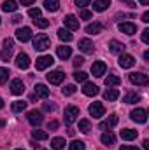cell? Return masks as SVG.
I'll list each match as a JSON object with an SVG mask.
<instances>
[{"label":"cell","mask_w":149,"mask_h":150,"mask_svg":"<svg viewBox=\"0 0 149 150\" xmlns=\"http://www.w3.org/2000/svg\"><path fill=\"white\" fill-rule=\"evenodd\" d=\"M51 47V40L47 35H44V33H39L37 37L34 38V49L35 51H46V49H49Z\"/></svg>","instance_id":"obj_1"},{"label":"cell","mask_w":149,"mask_h":150,"mask_svg":"<svg viewBox=\"0 0 149 150\" xmlns=\"http://www.w3.org/2000/svg\"><path fill=\"white\" fill-rule=\"evenodd\" d=\"M12 45H14V40L12 38H5L4 40V49L0 52V58L4 61H9L11 59V56H12Z\"/></svg>","instance_id":"obj_2"},{"label":"cell","mask_w":149,"mask_h":150,"mask_svg":"<svg viewBox=\"0 0 149 150\" xmlns=\"http://www.w3.org/2000/svg\"><path fill=\"white\" fill-rule=\"evenodd\" d=\"M88 110H90V115H91V117H95V119H100V117L105 113V108H104V105H102L100 101H95V103H91Z\"/></svg>","instance_id":"obj_3"},{"label":"cell","mask_w":149,"mask_h":150,"mask_svg":"<svg viewBox=\"0 0 149 150\" xmlns=\"http://www.w3.org/2000/svg\"><path fill=\"white\" fill-rule=\"evenodd\" d=\"M65 122L67 124H72V122H75V119L79 117V108L77 107H74V105H70V107H67L65 108Z\"/></svg>","instance_id":"obj_4"},{"label":"cell","mask_w":149,"mask_h":150,"mask_svg":"<svg viewBox=\"0 0 149 150\" xmlns=\"http://www.w3.org/2000/svg\"><path fill=\"white\" fill-rule=\"evenodd\" d=\"M130 82L137 84V86H148L149 84V75L146 74H130Z\"/></svg>","instance_id":"obj_5"},{"label":"cell","mask_w":149,"mask_h":150,"mask_svg":"<svg viewBox=\"0 0 149 150\" xmlns=\"http://www.w3.org/2000/svg\"><path fill=\"white\" fill-rule=\"evenodd\" d=\"M53 63H54L53 56H40V58H37V61H35V68H37V70H46V68L51 67Z\"/></svg>","instance_id":"obj_6"},{"label":"cell","mask_w":149,"mask_h":150,"mask_svg":"<svg viewBox=\"0 0 149 150\" xmlns=\"http://www.w3.org/2000/svg\"><path fill=\"white\" fill-rule=\"evenodd\" d=\"M130 117H132V120H135V122H139V124H144L146 120H148V113L144 108H135L133 112L130 113Z\"/></svg>","instance_id":"obj_7"},{"label":"cell","mask_w":149,"mask_h":150,"mask_svg":"<svg viewBox=\"0 0 149 150\" xmlns=\"http://www.w3.org/2000/svg\"><path fill=\"white\" fill-rule=\"evenodd\" d=\"M16 38L19 42H28L32 38V30L28 26H23V28H18L16 30Z\"/></svg>","instance_id":"obj_8"},{"label":"cell","mask_w":149,"mask_h":150,"mask_svg":"<svg viewBox=\"0 0 149 150\" xmlns=\"http://www.w3.org/2000/svg\"><path fill=\"white\" fill-rule=\"evenodd\" d=\"M27 119H28V122L32 124V126H40L42 124V113L37 112V110H30V112L27 113Z\"/></svg>","instance_id":"obj_9"},{"label":"cell","mask_w":149,"mask_h":150,"mask_svg":"<svg viewBox=\"0 0 149 150\" xmlns=\"http://www.w3.org/2000/svg\"><path fill=\"white\" fill-rule=\"evenodd\" d=\"M46 77H47V80H49L51 84L58 86V84H62V82H63V79H65V74H63V72H60V70H56V72H49V74L46 75Z\"/></svg>","instance_id":"obj_10"},{"label":"cell","mask_w":149,"mask_h":150,"mask_svg":"<svg viewBox=\"0 0 149 150\" xmlns=\"http://www.w3.org/2000/svg\"><path fill=\"white\" fill-rule=\"evenodd\" d=\"M117 63H119L121 68H132V67L135 65V59H133V56H130V54H121L119 59H117Z\"/></svg>","instance_id":"obj_11"},{"label":"cell","mask_w":149,"mask_h":150,"mask_svg":"<svg viewBox=\"0 0 149 150\" xmlns=\"http://www.w3.org/2000/svg\"><path fill=\"white\" fill-rule=\"evenodd\" d=\"M105 70H107V67H105L104 61H95V63L91 65V74L95 75V77H104Z\"/></svg>","instance_id":"obj_12"},{"label":"cell","mask_w":149,"mask_h":150,"mask_svg":"<svg viewBox=\"0 0 149 150\" xmlns=\"http://www.w3.org/2000/svg\"><path fill=\"white\" fill-rule=\"evenodd\" d=\"M16 65H18V68L27 70V68L30 67V58H28V54L19 52V54H18V58H16Z\"/></svg>","instance_id":"obj_13"},{"label":"cell","mask_w":149,"mask_h":150,"mask_svg":"<svg viewBox=\"0 0 149 150\" xmlns=\"http://www.w3.org/2000/svg\"><path fill=\"white\" fill-rule=\"evenodd\" d=\"M23 91H25V84H23V80L14 79V80L11 82V93L18 96V94H23Z\"/></svg>","instance_id":"obj_14"},{"label":"cell","mask_w":149,"mask_h":150,"mask_svg":"<svg viewBox=\"0 0 149 150\" xmlns=\"http://www.w3.org/2000/svg\"><path fill=\"white\" fill-rule=\"evenodd\" d=\"M63 23H65V26H67L69 30H77V28H79V21H77V18L72 16V14H67V16L63 18Z\"/></svg>","instance_id":"obj_15"},{"label":"cell","mask_w":149,"mask_h":150,"mask_svg":"<svg viewBox=\"0 0 149 150\" xmlns=\"http://www.w3.org/2000/svg\"><path fill=\"white\" fill-rule=\"evenodd\" d=\"M119 32L121 33H126V35H133L135 32H137V26L133 25V23H119Z\"/></svg>","instance_id":"obj_16"},{"label":"cell","mask_w":149,"mask_h":150,"mask_svg":"<svg viewBox=\"0 0 149 150\" xmlns=\"http://www.w3.org/2000/svg\"><path fill=\"white\" fill-rule=\"evenodd\" d=\"M82 93H84L86 96H97V94H98V86H97V84H91V82H86V84L82 86Z\"/></svg>","instance_id":"obj_17"},{"label":"cell","mask_w":149,"mask_h":150,"mask_svg":"<svg viewBox=\"0 0 149 150\" xmlns=\"http://www.w3.org/2000/svg\"><path fill=\"white\" fill-rule=\"evenodd\" d=\"M79 49H81L82 52L90 54V52H93V42L88 40V38H81V40H79Z\"/></svg>","instance_id":"obj_18"},{"label":"cell","mask_w":149,"mask_h":150,"mask_svg":"<svg viewBox=\"0 0 149 150\" xmlns=\"http://www.w3.org/2000/svg\"><path fill=\"white\" fill-rule=\"evenodd\" d=\"M102 30H104V26L100 23H91L86 26V33H90V35H98V33H102Z\"/></svg>","instance_id":"obj_19"},{"label":"cell","mask_w":149,"mask_h":150,"mask_svg":"<svg viewBox=\"0 0 149 150\" xmlns=\"http://www.w3.org/2000/svg\"><path fill=\"white\" fill-rule=\"evenodd\" d=\"M109 5H111V0H95V2H93V9H95V11H98V12L107 11V9H109Z\"/></svg>","instance_id":"obj_20"},{"label":"cell","mask_w":149,"mask_h":150,"mask_svg":"<svg viewBox=\"0 0 149 150\" xmlns=\"http://www.w3.org/2000/svg\"><path fill=\"white\" fill-rule=\"evenodd\" d=\"M56 52H58V58L67 59V58H70L72 49H70V47H67V45H60V47H56Z\"/></svg>","instance_id":"obj_21"},{"label":"cell","mask_w":149,"mask_h":150,"mask_svg":"<svg viewBox=\"0 0 149 150\" xmlns=\"http://www.w3.org/2000/svg\"><path fill=\"white\" fill-rule=\"evenodd\" d=\"M109 49H111L112 54H121V52H123V49H125V45H123L121 42H117V40H111Z\"/></svg>","instance_id":"obj_22"},{"label":"cell","mask_w":149,"mask_h":150,"mask_svg":"<svg viewBox=\"0 0 149 150\" xmlns=\"http://www.w3.org/2000/svg\"><path fill=\"white\" fill-rule=\"evenodd\" d=\"M116 124H117V117H116V115H109V119L100 124V129H107V131H109V129L114 127Z\"/></svg>","instance_id":"obj_23"},{"label":"cell","mask_w":149,"mask_h":150,"mask_svg":"<svg viewBox=\"0 0 149 150\" xmlns=\"http://www.w3.org/2000/svg\"><path fill=\"white\" fill-rule=\"evenodd\" d=\"M44 7L51 12H56L60 9V0H44Z\"/></svg>","instance_id":"obj_24"},{"label":"cell","mask_w":149,"mask_h":150,"mask_svg":"<svg viewBox=\"0 0 149 150\" xmlns=\"http://www.w3.org/2000/svg\"><path fill=\"white\" fill-rule=\"evenodd\" d=\"M35 96H39V98H47L49 96V89L44 84H37L35 86Z\"/></svg>","instance_id":"obj_25"},{"label":"cell","mask_w":149,"mask_h":150,"mask_svg":"<svg viewBox=\"0 0 149 150\" xmlns=\"http://www.w3.org/2000/svg\"><path fill=\"white\" fill-rule=\"evenodd\" d=\"M119 134H121V138H123V140H126V142H130V140H135V138H137V131H133V129H123Z\"/></svg>","instance_id":"obj_26"},{"label":"cell","mask_w":149,"mask_h":150,"mask_svg":"<svg viewBox=\"0 0 149 150\" xmlns=\"http://www.w3.org/2000/svg\"><path fill=\"white\" fill-rule=\"evenodd\" d=\"M104 98H105L107 101H116V100L119 98V91H117V89H107V91L104 93Z\"/></svg>","instance_id":"obj_27"},{"label":"cell","mask_w":149,"mask_h":150,"mask_svg":"<svg viewBox=\"0 0 149 150\" xmlns=\"http://www.w3.org/2000/svg\"><path fill=\"white\" fill-rule=\"evenodd\" d=\"M2 9H4L5 12H14V11L18 9V4H16V0H5L4 5H2Z\"/></svg>","instance_id":"obj_28"},{"label":"cell","mask_w":149,"mask_h":150,"mask_svg":"<svg viewBox=\"0 0 149 150\" xmlns=\"http://www.w3.org/2000/svg\"><path fill=\"white\" fill-rule=\"evenodd\" d=\"M58 38L63 40V42H70V40H72V33H70L69 30H65V28H60V30H58Z\"/></svg>","instance_id":"obj_29"},{"label":"cell","mask_w":149,"mask_h":150,"mask_svg":"<svg viewBox=\"0 0 149 150\" xmlns=\"http://www.w3.org/2000/svg\"><path fill=\"white\" fill-rule=\"evenodd\" d=\"M100 140H102V143H104V145H114V142H116L114 134H112V133H109V131H107V133H104Z\"/></svg>","instance_id":"obj_30"},{"label":"cell","mask_w":149,"mask_h":150,"mask_svg":"<svg viewBox=\"0 0 149 150\" xmlns=\"http://www.w3.org/2000/svg\"><path fill=\"white\" fill-rule=\"evenodd\" d=\"M51 147L54 150H62L65 147V140H63V138H53V140H51Z\"/></svg>","instance_id":"obj_31"},{"label":"cell","mask_w":149,"mask_h":150,"mask_svg":"<svg viewBox=\"0 0 149 150\" xmlns=\"http://www.w3.org/2000/svg\"><path fill=\"white\" fill-rule=\"evenodd\" d=\"M123 101H125V103H137V101H140V96H139L137 93H128Z\"/></svg>","instance_id":"obj_32"},{"label":"cell","mask_w":149,"mask_h":150,"mask_svg":"<svg viewBox=\"0 0 149 150\" xmlns=\"http://www.w3.org/2000/svg\"><path fill=\"white\" fill-rule=\"evenodd\" d=\"M90 127H91V124H90L88 119L79 120V131H82V133H90Z\"/></svg>","instance_id":"obj_33"},{"label":"cell","mask_w":149,"mask_h":150,"mask_svg":"<svg viewBox=\"0 0 149 150\" xmlns=\"http://www.w3.org/2000/svg\"><path fill=\"white\" fill-rule=\"evenodd\" d=\"M117 84H121V79L117 75H109L105 79V86H117Z\"/></svg>","instance_id":"obj_34"},{"label":"cell","mask_w":149,"mask_h":150,"mask_svg":"<svg viewBox=\"0 0 149 150\" xmlns=\"http://www.w3.org/2000/svg\"><path fill=\"white\" fill-rule=\"evenodd\" d=\"M34 25L39 26V28H47L51 23H49V19H44V18H37V19H34Z\"/></svg>","instance_id":"obj_35"},{"label":"cell","mask_w":149,"mask_h":150,"mask_svg":"<svg viewBox=\"0 0 149 150\" xmlns=\"http://www.w3.org/2000/svg\"><path fill=\"white\" fill-rule=\"evenodd\" d=\"M27 108V103L25 101H14L12 103V112H23Z\"/></svg>","instance_id":"obj_36"},{"label":"cell","mask_w":149,"mask_h":150,"mask_svg":"<svg viewBox=\"0 0 149 150\" xmlns=\"http://www.w3.org/2000/svg\"><path fill=\"white\" fill-rule=\"evenodd\" d=\"M32 136H34L35 140H47V133H46V131H40V129L32 131Z\"/></svg>","instance_id":"obj_37"},{"label":"cell","mask_w":149,"mask_h":150,"mask_svg":"<svg viewBox=\"0 0 149 150\" xmlns=\"http://www.w3.org/2000/svg\"><path fill=\"white\" fill-rule=\"evenodd\" d=\"M9 70L7 68H0V84H5L9 80Z\"/></svg>","instance_id":"obj_38"},{"label":"cell","mask_w":149,"mask_h":150,"mask_svg":"<svg viewBox=\"0 0 149 150\" xmlns=\"http://www.w3.org/2000/svg\"><path fill=\"white\" fill-rule=\"evenodd\" d=\"M70 150H84V143L82 142H79V140H74L72 143H70Z\"/></svg>","instance_id":"obj_39"},{"label":"cell","mask_w":149,"mask_h":150,"mask_svg":"<svg viewBox=\"0 0 149 150\" xmlns=\"http://www.w3.org/2000/svg\"><path fill=\"white\" fill-rule=\"evenodd\" d=\"M74 79L77 80V82H86L88 74H84V72H75V74H74Z\"/></svg>","instance_id":"obj_40"},{"label":"cell","mask_w":149,"mask_h":150,"mask_svg":"<svg viewBox=\"0 0 149 150\" xmlns=\"http://www.w3.org/2000/svg\"><path fill=\"white\" fill-rule=\"evenodd\" d=\"M74 93H75V86H72V84H69V86L63 87V94H65V96H70V94H74Z\"/></svg>","instance_id":"obj_41"},{"label":"cell","mask_w":149,"mask_h":150,"mask_svg":"<svg viewBox=\"0 0 149 150\" xmlns=\"http://www.w3.org/2000/svg\"><path fill=\"white\" fill-rule=\"evenodd\" d=\"M79 18H81V19H91V18H93V14H91L90 11H84V9H82V11L79 12Z\"/></svg>","instance_id":"obj_42"},{"label":"cell","mask_w":149,"mask_h":150,"mask_svg":"<svg viewBox=\"0 0 149 150\" xmlns=\"http://www.w3.org/2000/svg\"><path fill=\"white\" fill-rule=\"evenodd\" d=\"M28 16H32V18H35V19H37V18H40V9H35V7H34V9H30V11H28Z\"/></svg>","instance_id":"obj_43"},{"label":"cell","mask_w":149,"mask_h":150,"mask_svg":"<svg viewBox=\"0 0 149 150\" xmlns=\"http://www.w3.org/2000/svg\"><path fill=\"white\" fill-rule=\"evenodd\" d=\"M82 63H84V58H81V56H77V58L74 59V67H75V68L82 67Z\"/></svg>","instance_id":"obj_44"},{"label":"cell","mask_w":149,"mask_h":150,"mask_svg":"<svg viewBox=\"0 0 149 150\" xmlns=\"http://www.w3.org/2000/svg\"><path fill=\"white\" fill-rule=\"evenodd\" d=\"M90 2H91V0H75V5L82 9V7H86V5H88Z\"/></svg>","instance_id":"obj_45"},{"label":"cell","mask_w":149,"mask_h":150,"mask_svg":"<svg viewBox=\"0 0 149 150\" xmlns=\"http://www.w3.org/2000/svg\"><path fill=\"white\" fill-rule=\"evenodd\" d=\"M142 42H144V44H149V30L148 28L142 32Z\"/></svg>","instance_id":"obj_46"},{"label":"cell","mask_w":149,"mask_h":150,"mask_svg":"<svg viewBox=\"0 0 149 150\" xmlns=\"http://www.w3.org/2000/svg\"><path fill=\"white\" fill-rule=\"evenodd\" d=\"M119 150H139L137 147H133V145H121Z\"/></svg>","instance_id":"obj_47"},{"label":"cell","mask_w":149,"mask_h":150,"mask_svg":"<svg viewBox=\"0 0 149 150\" xmlns=\"http://www.w3.org/2000/svg\"><path fill=\"white\" fill-rule=\"evenodd\" d=\"M42 108H44L46 112H53V110H54V107H53V105H49V103H44V107H42Z\"/></svg>","instance_id":"obj_48"},{"label":"cell","mask_w":149,"mask_h":150,"mask_svg":"<svg viewBox=\"0 0 149 150\" xmlns=\"http://www.w3.org/2000/svg\"><path fill=\"white\" fill-rule=\"evenodd\" d=\"M56 127H58V122H56V120H53V122L47 124V129H49V131H51V129H56Z\"/></svg>","instance_id":"obj_49"},{"label":"cell","mask_w":149,"mask_h":150,"mask_svg":"<svg viewBox=\"0 0 149 150\" xmlns=\"http://www.w3.org/2000/svg\"><path fill=\"white\" fill-rule=\"evenodd\" d=\"M142 21H144V23H149V12H144V14H142Z\"/></svg>","instance_id":"obj_50"},{"label":"cell","mask_w":149,"mask_h":150,"mask_svg":"<svg viewBox=\"0 0 149 150\" xmlns=\"http://www.w3.org/2000/svg\"><path fill=\"white\" fill-rule=\"evenodd\" d=\"M19 2H21L23 5H32V4H34L35 0H19Z\"/></svg>","instance_id":"obj_51"},{"label":"cell","mask_w":149,"mask_h":150,"mask_svg":"<svg viewBox=\"0 0 149 150\" xmlns=\"http://www.w3.org/2000/svg\"><path fill=\"white\" fill-rule=\"evenodd\" d=\"M19 21H21V16H14L12 18V23H19Z\"/></svg>","instance_id":"obj_52"},{"label":"cell","mask_w":149,"mask_h":150,"mask_svg":"<svg viewBox=\"0 0 149 150\" xmlns=\"http://www.w3.org/2000/svg\"><path fill=\"white\" fill-rule=\"evenodd\" d=\"M142 145H144V149H146V150H149V140H144V143H142Z\"/></svg>","instance_id":"obj_53"},{"label":"cell","mask_w":149,"mask_h":150,"mask_svg":"<svg viewBox=\"0 0 149 150\" xmlns=\"http://www.w3.org/2000/svg\"><path fill=\"white\" fill-rule=\"evenodd\" d=\"M144 59H146V61H149V51H146V52H144Z\"/></svg>","instance_id":"obj_54"},{"label":"cell","mask_w":149,"mask_h":150,"mask_svg":"<svg viewBox=\"0 0 149 150\" xmlns=\"http://www.w3.org/2000/svg\"><path fill=\"white\" fill-rule=\"evenodd\" d=\"M140 4H142V5H148V4H149V0H140Z\"/></svg>","instance_id":"obj_55"},{"label":"cell","mask_w":149,"mask_h":150,"mask_svg":"<svg viewBox=\"0 0 149 150\" xmlns=\"http://www.w3.org/2000/svg\"><path fill=\"white\" fill-rule=\"evenodd\" d=\"M2 108H4V100L0 98V110H2Z\"/></svg>","instance_id":"obj_56"},{"label":"cell","mask_w":149,"mask_h":150,"mask_svg":"<svg viewBox=\"0 0 149 150\" xmlns=\"http://www.w3.org/2000/svg\"><path fill=\"white\" fill-rule=\"evenodd\" d=\"M4 124H5V122H4V120H0V127H4Z\"/></svg>","instance_id":"obj_57"},{"label":"cell","mask_w":149,"mask_h":150,"mask_svg":"<svg viewBox=\"0 0 149 150\" xmlns=\"http://www.w3.org/2000/svg\"><path fill=\"white\" fill-rule=\"evenodd\" d=\"M123 2H130V0H123Z\"/></svg>","instance_id":"obj_58"},{"label":"cell","mask_w":149,"mask_h":150,"mask_svg":"<svg viewBox=\"0 0 149 150\" xmlns=\"http://www.w3.org/2000/svg\"><path fill=\"white\" fill-rule=\"evenodd\" d=\"M16 150H23V149H16Z\"/></svg>","instance_id":"obj_59"},{"label":"cell","mask_w":149,"mask_h":150,"mask_svg":"<svg viewBox=\"0 0 149 150\" xmlns=\"http://www.w3.org/2000/svg\"><path fill=\"white\" fill-rule=\"evenodd\" d=\"M0 23H2V19H0Z\"/></svg>","instance_id":"obj_60"}]
</instances>
